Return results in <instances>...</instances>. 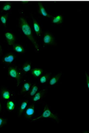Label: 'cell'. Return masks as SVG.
Instances as JSON below:
<instances>
[{
  "instance_id": "17",
  "label": "cell",
  "mask_w": 89,
  "mask_h": 133,
  "mask_svg": "<svg viewBox=\"0 0 89 133\" xmlns=\"http://www.w3.org/2000/svg\"><path fill=\"white\" fill-rule=\"evenodd\" d=\"M15 103L12 100H9L6 103V108L8 111H11L14 110L15 108Z\"/></svg>"
},
{
  "instance_id": "8",
  "label": "cell",
  "mask_w": 89,
  "mask_h": 133,
  "mask_svg": "<svg viewBox=\"0 0 89 133\" xmlns=\"http://www.w3.org/2000/svg\"><path fill=\"white\" fill-rule=\"evenodd\" d=\"M4 36L8 45H12L15 44V37L13 34L7 32L5 33Z\"/></svg>"
},
{
  "instance_id": "1",
  "label": "cell",
  "mask_w": 89,
  "mask_h": 133,
  "mask_svg": "<svg viewBox=\"0 0 89 133\" xmlns=\"http://www.w3.org/2000/svg\"><path fill=\"white\" fill-rule=\"evenodd\" d=\"M19 24L23 33L32 42L36 50L39 51V46L34 38L30 26L26 20L22 17L20 18L19 20Z\"/></svg>"
},
{
  "instance_id": "19",
  "label": "cell",
  "mask_w": 89,
  "mask_h": 133,
  "mask_svg": "<svg viewBox=\"0 0 89 133\" xmlns=\"http://www.w3.org/2000/svg\"><path fill=\"white\" fill-rule=\"evenodd\" d=\"M31 87V83L29 82L24 83L22 86V92H29Z\"/></svg>"
},
{
  "instance_id": "2",
  "label": "cell",
  "mask_w": 89,
  "mask_h": 133,
  "mask_svg": "<svg viewBox=\"0 0 89 133\" xmlns=\"http://www.w3.org/2000/svg\"><path fill=\"white\" fill-rule=\"evenodd\" d=\"M44 118L51 119L55 120L57 122H59V118L56 114H54L52 112L47 105L46 106L44 109L42 113L39 116L32 120L33 122L40 120Z\"/></svg>"
},
{
  "instance_id": "20",
  "label": "cell",
  "mask_w": 89,
  "mask_h": 133,
  "mask_svg": "<svg viewBox=\"0 0 89 133\" xmlns=\"http://www.w3.org/2000/svg\"><path fill=\"white\" fill-rule=\"evenodd\" d=\"M62 21V16L61 15H57L54 17L52 20V22L54 24H61Z\"/></svg>"
},
{
  "instance_id": "25",
  "label": "cell",
  "mask_w": 89,
  "mask_h": 133,
  "mask_svg": "<svg viewBox=\"0 0 89 133\" xmlns=\"http://www.w3.org/2000/svg\"><path fill=\"white\" fill-rule=\"evenodd\" d=\"M86 86L88 90L89 88V76L88 72L85 71Z\"/></svg>"
},
{
  "instance_id": "10",
  "label": "cell",
  "mask_w": 89,
  "mask_h": 133,
  "mask_svg": "<svg viewBox=\"0 0 89 133\" xmlns=\"http://www.w3.org/2000/svg\"><path fill=\"white\" fill-rule=\"evenodd\" d=\"M28 101L27 100H24L22 102L20 107L18 117L20 116L23 112L25 110L28 106Z\"/></svg>"
},
{
  "instance_id": "27",
  "label": "cell",
  "mask_w": 89,
  "mask_h": 133,
  "mask_svg": "<svg viewBox=\"0 0 89 133\" xmlns=\"http://www.w3.org/2000/svg\"><path fill=\"white\" fill-rule=\"evenodd\" d=\"M0 51H1V47H0Z\"/></svg>"
},
{
  "instance_id": "23",
  "label": "cell",
  "mask_w": 89,
  "mask_h": 133,
  "mask_svg": "<svg viewBox=\"0 0 89 133\" xmlns=\"http://www.w3.org/2000/svg\"><path fill=\"white\" fill-rule=\"evenodd\" d=\"M8 119L0 117V128L4 126L8 123Z\"/></svg>"
},
{
  "instance_id": "15",
  "label": "cell",
  "mask_w": 89,
  "mask_h": 133,
  "mask_svg": "<svg viewBox=\"0 0 89 133\" xmlns=\"http://www.w3.org/2000/svg\"><path fill=\"white\" fill-rule=\"evenodd\" d=\"M51 74V73H48L43 75L40 78V83L42 84H44L46 83L50 79Z\"/></svg>"
},
{
  "instance_id": "4",
  "label": "cell",
  "mask_w": 89,
  "mask_h": 133,
  "mask_svg": "<svg viewBox=\"0 0 89 133\" xmlns=\"http://www.w3.org/2000/svg\"><path fill=\"white\" fill-rule=\"evenodd\" d=\"M47 89H44L38 91L36 94L32 97V101L34 103L38 102L40 101L44 97L46 94Z\"/></svg>"
},
{
  "instance_id": "18",
  "label": "cell",
  "mask_w": 89,
  "mask_h": 133,
  "mask_svg": "<svg viewBox=\"0 0 89 133\" xmlns=\"http://www.w3.org/2000/svg\"><path fill=\"white\" fill-rule=\"evenodd\" d=\"M13 45L14 50L16 52L19 53H23L24 52V49L21 45L14 44Z\"/></svg>"
},
{
  "instance_id": "6",
  "label": "cell",
  "mask_w": 89,
  "mask_h": 133,
  "mask_svg": "<svg viewBox=\"0 0 89 133\" xmlns=\"http://www.w3.org/2000/svg\"><path fill=\"white\" fill-rule=\"evenodd\" d=\"M43 42L46 45H52L54 42V37L51 34L46 33L43 38Z\"/></svg>"
},
{
  "instance_id": "7",
  "label": "cell",
  "mask_w": 89,
  "mask_h": 133,
  "mask_svg": "<svg viewBox=\"0 0 89 133\" xmlns=\"http://www.w3.org/2000/svg\"><path fill=\"white\" fill-rule=\"evenodd\" d=\"M62 75V73H60L52 77L49 81V85L51 86L56 85L58 83Z\"/></svg>"
},
{
  "instance_id": "5",
  "label": "cell",
  "mask_w": 89,
  "mask_h": 133,
  "mask_svg": "<svg viewBox=\"0 0 89 133\" xmlns=\"http://www.w3.org/2000/svg\"><path fill=\"white\" fill-rule=\"evenodd\" d=\"M8 74L10 77L16 79L18 82L20 81L21 74L15 68L13 67L9 68L8 69Z\"/></svg>"
},
{
  "instance_id": "26",
  "label": "cell",
  "mask_w": 89,
  "mask_h": 133,
  "mask_svg": "<svg viewBox=\"0 0 89 133\" xmlns=\"http://www.w3.org/2000/svg\"><path fill=\"white\" fill-rule=\"evenodd\" d=\"M2 110V105L0 102V112Z\"/></svg>"
},
{
  "instance_id": "3",
  "label": "cell",
  "mask_w": 89,
  "mask_h": 133,
  "mask_svg": "<svg viewBox=\"0 0 89 133\" xmlns=\"http://www.w3.org/2000/svg\"><path fill=\"white\" fill-rule=\"evenodd\" d=\"M35 113V107L33 104L28 106L24 111L25 116L28 119H31Z\"/></svg>"
},
{
  "instance_id": "16",
  "label": "cell",
  "mask_w": 89,
  "mask_h": 133,
  "mask_svg": "<svg viewBox=\"0 0 89 133\" xmlns=\"http://www.w3.org/2000/svg\"><path fill=\"white\" fill-rule=\"evenodd\" d=\"M38 5L40 13L42 15L45 17H50V16L46 11L45 8L41 2H38Z\"/></svg>"
},
{
  "instance_id": "12",
  "label": "cell",
  "mask_w": 89,
  "mask_h": 133,
  "mask_svg": "<svg viewBox=\"0 0 89 133\" xmlns=\"http://www.w3.org/2000/svg\"><path fill=\"white\" fill-rule=\"evenodd\" d=\"M39 91V87L36 84H34L30 89L28 93V95L30 97H33L37 92Z\"/></svg>"
},
{
  "instance_id": "14",
  "label": "cell",
  "mask_w": 89,
  "mask_h": 133,
  "mask_svg": "<svg viewBox=\"0 0 89 133\" xmlns=\"http://www.w3.org/2000/svg\"><path fill=\"white\" fill-rule=\"evenodd\" d=\"M1 96L2 99L8 100L10 99L11 94L9 90L4 89L1 92Z\"/></svg>"
},
{
  "instance_id": "21",
  "label": "cell",
  "mask_w": 89,
  "mask_h": 133,
  "mask_svg": "<svg viewBox=\"0 0 89 133\" xmlns=\"http://www.w3.org/2000/svg\"><path fill=\"white\" fill-rule=\"evenodd\" d=\"M31 66L28 63H26L22 66V70L25 72H28L31 70Z\"/></svg>"
},
{
  "instance_id": "24",
  "label": "cell",
  "mask_w": 89,
  "mask_h": 133,
  "mask_svg": "<svg viewBox=\"0 0 89 133\" xmlns=\"http://www.w3.org/2000/svg\"><path fill=\"white\" fill-rule=\"evenodd\" d=\"M12 6L10 4H5L2 7V10L4 11H10L11 9Z\"/></svg>"
},
{
  "instance_id": "13",
  "label": "cell",
  "mask_w": 89,
  "mask_h": 133,
  "mask_svg": "<svg viewBox=\"0 0 89 133\" xmlns=\"http://www.w3.org/2000/svg\"><path fill=\"white\" fill-rule=\"evenodd\" d=\"M32 76L36 77H38L41 76L43 73V70L41 68H36L30 70Z\"/></svg>"
},
{
  "instance_id": "22",
  "label": "cell",
  "mask_w": 89,
  "mask_h": 133,
  "mask_svg": "<svg viewBox=\"0 0 89 133\" xmlns=\"http://www.w3.org/2000/svg\"><path fill=\"white\" fill-rule=\"evenodd\" d=\"M7 15H3L0 17V20L2 24L6 25L7 22Z\"/></svg>"
},
{
  "instance_id": "11",
  "label": "cell",
  "mask_w": 89,
  "mask_h": 133,
  "mask_svg": "<svg viewBox=\"0 0 89 133\" xmlns=\"http://www.w3.org/2000/svg\"><path fill=\"white\" fill-rule=\"evenodd\" d=\"M33 27L34 31L37 36L38 37L41 36L42 32L38 22L34 20Z\"/></svg>"
},
{
  "instance_id": "9",
  "label": "cell",
  "mask_w": 89,
  "mask_h": 133,
  "mask_svg": "<svg viewBox=\"0 0 89 133\" xmlns=\"http://www.w3.org/2000/svg\"><path fill=\"white\" fill-rule=\"evenodd\" d=\"M16 56L13 54L8 53L6 55L3 59L4 62L7 63H12L16 59Z\"/></svg>"
}]
</instances>
